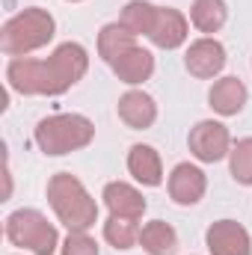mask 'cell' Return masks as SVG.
I'll return each instance as SVG.
<instances>
[{
	"mask_svg": "<svg viewBox=\"0 0 252 255\" xmlns=\"http://www.w3.org/2000/svg\"><path fill=\"white\" fill-rule=\"evenodd\" d=\"M89 71V54L80 42H63L48 60L12 57L6 65V83L18 95H63Z\"/></svg>",
	"mask_w": 252,
	"mask_h": 255,
	"instance_id": "1",
	"label": "cell"
},
{
	"mask_svg": "<svg viewBox=\"0 0 252 255\" xmlns=\"http://www.w3.org/2000/svg\"><path fill=\"white\" fill-rule=\"evenodd\" d=\"M57 36V21L42 6H27L15 12L0 27V51L6 57H30L33 51H42Z\"/></svg>",
	"mask_w": 252,
	"mask_h": 255,
	"instance_id": "2",
	"label": "cell"
},
{
	"mask_svg": "<svg viewBox=\"0 0 252 255\" xmlns=\"http://www.w3.org/2000/svg\"><path fill=\"white\" fill-rule=\"evenodd\" d=\"M48 202L68 232H89L98 223V202L71 172H57L48 181Z\"/></svg>",
	"mask_w": 252,
	"mask_h": 255,
	"instance_id": "3",
	"label": "cell"
},
{
	"mask_svg": "<svg viewBox=\"0 0 252 255\" xmlns=\"http://www.w3.org/2000/svg\"><path fill=\"white\" fill-rule=\"evenodd\" d=\"M33 139L39 151H45L48 157H63V154L86 148L95 139V125L80 113H57L36 125Z\"/></svg>",
	"mask_w": 252,
	"mask_h": 255,
	"instance_id": "4",
	"label": "cell"
},
{
	"mask_svg": "<svg viewBox=\"0 0 252 255\" xmlns=\"http://www.w3.org/2000/svg\"><path fill=\"white\" fill-rule=\"evenodd\" d=\"M3 235L12 247L30 250L33 255H54L60 244V232L57 226L36 208H18L6 217L3 223Z\"/></svg>",
	"mask_w": 252,
	"mask_h": 255,
	"instance_id": "5",
	"label": "cell"
},
{
	"mask_svg": "<svg viewBox=\"0 0 252 255\" xmlns=\"http://www.w3.org/2000/svg\"><path fill=\"white\" fill-rule=\"evenodd\" d=\"M190 154L199 160V163H217L223 157H229L232 151V133L229 128L217 119H202L190 128L187 136Z\"/></svg>",
	"mask_w": 252,
	"mask_h": 255,
	"instance_id": "6",
	"label": "cell"
},
{
	"mask_svg": "<svg viewBox=\"0 0 252 255\" xmlns=\"http://www.w3.org/2000/svg\"><path fill=\"white\" fill-rule=\"evenodd\" d=\"M226 48H223V42H217L214 36H202V39H196V42H190L187 54H184V65H187V71L193 77H199V80H211V77H217L223 68H226Z\"/></svg>",
	"mask_w": 252,
	"mask_h": 255,
	"instance_id": "7",
	"label": "cell"
},
{
	"mask_svg": "<svg viewBox=\"0 0 252 255\" xmlns=\"http://www.w3.org/2000/svg\"><path fill=\"white\" fill-rule=\"evenodd\" d=\"M205 244L211 255H252L250 232L235 220H217L205 232Z\"/></svg>",
	"mask_w": 252,
	"mask_h": 255,
	"instance_id": "8",
	"label": "cell"
},
{
	"mask_svg": "<svg viewBox=\"0 0 252 255\" xmlns=\"http://www.w3.org/2000/svg\"><path fill=\"white\" fill-rule=\"evenodd\" d=\"M187 36H190L187 15L172 9V6H157V18H154V27L148 33V42L160 51H175L187 42Z\"/></svg>",
	"mask_w": 252,
	"mask_h": 255,
	"instance_id": "9",
	"label": "cell"
},
{
	"mask_svg": "<svg viewBox=\"0 0 252 255\" xmlns=\"http://www.w3.org/2000/svg\"><path fill=\"white\" fill-rule=\"evenodd\" d=\"M169 196L175 205H199L208 193V175L196 166V163H178L172 172H169Z\"/></svg>",
	"mask_w": 252,
	"mask_h": 255,
	"instance_id": "10",
	"label": "cell"
},
{
	"mask_svg": "<svg viewBox=\"0 0 252 255\" xmlns=\"http://www.w3.org/2000/svg\"><path fill=\"white\" fill-rule=\"evenodd\" d=\"M247 101H250L247 83H244L241 77H232V74L214 80V86H211V92H208L211 110H214L217 116H226V119H229V116H238V113L247 107Z\"/></svg>",
	"mask_w": 252,
	"mask_h": 255,
	"instance_id": "11",
	"label": "cell"
},
{
	"mask_svg": "<svg viewBox=\"0 0 252 255\" xmlns=\"http://www.w3.org/2000/svg\"><path fill=\"white\" fill-rule=\"evenodd\" d=\"M116 110H119V119L130 130H145V128H151L157 122V104L142 89H127L125 95L119 98Z\"/></svg>",
	"mask_w": 252,
	"mask_h": 255,
	"instance_id": "12",
	"label": "cell"
},
{
	"mask_svg": "<svg viewBox=\"0 0 252 255\" xmlns=\"http://www.w3.org/2000/svg\"><path fill=\"white\" fill-rule=\"evenodd\" d=\"M101 199H104L110 217L142 220V214H145V199H142V193L136 190L133 184H127V181H110V184L104 187V193H101Z\"/></svg>",
	"mask_w": 252,
	"mask_h": 255,
	"instance_id": "13",
	"label": "cell"
},
{
	"mask_svg": "<svg viewBox=\"0 0 252 255\" xmlns=\"http://www.w3.org/2000/svg\"><path fill=\"white\" fill-rule=\"evenodd\" d=\"M127 172L142 187H160L163 184V163H160L157 148H151L145 142L130 145V151H127Z\"/></svg>",
	"mask_w": 252,
	"mask_h": 255,
	"instance_id": "14",
	"label": "cell"
},
{
	"mask_svg": "<svg viewBox=\"0 0 252 255\" xmlns=\"http://www.w3.org/2000/svg\"><path fill=\"white\" fill-rule=\"evenodd\" d=\"M110 68H113V74H116L122 83L139 86V83H145V80L154 74V57H151V51L133 45V48L125 51L116 63H110Z\"/></svg>",
	"mask_w": 252,
	"mask_h": 255,
	"instance_id": "15",
	"label": "cell"
},
{
	"mask_svg": "<svg viewBox=\"0 0 252 255\" xmlns=\"http://www.w3.org/2000/svg\"><path fill=\"white\" fill-rule=\"evenodd\" d=\"M139 247L145 255H175L178 253V232L163 220H151L139 229Z\"/></svg>",
	"mask_w": 252,
	"mask_h": 255,
	"instance_id": "16",
	"label": "cell"
},
{
	"mask_svg": "<svg viewBox=\"0 0 252 255\" xmlns=\"http://www.w3.org/2000/svg\"><path fill=\"white\" fill-rule=\"evenodd\" d=\"M229 21V6L226 0H193L190 6V24L205 33V36H214L226 27Z\"/></svg>",
	"mask_w": 252,
	"mask_h": 255,
	"instance_id": "17",
	"label": "cell"
},
{
	"mask_svg": "<svg viewBox=\"0 0 252 255\" xmlns=\"http://www.w3.org/2000/svg\"><path fill=\"white\" fill-rule=\"evenodd\" d=\"M133 45H136V36L127 33L119 21L104 24L101 33H98V57H101L104 63H116V60H119L125 51H130Z\"/></svg>",
	"mask_w": 252,
	"mask_h": 255,
	"instance_id": "18",
	"label": "cell"
},
{
	"mask_svg": "<svg viewBox=\"0 0 252 255\" xmlns=\"http://www.w3.org/2000/svg\"><path fill=\"white\" fill-rule=\"evenodd\" d=\"M154 18H157V6L154 3H148V0H127L122 15H119V24L133 36H148L151 27H154Z\"/></svg>",
	"mask_w": 252,
	"mask_h": 255,
	"instance_id": "19",
	"label": "cell"
},
{
	"mask_svg": "<svg viewBox=\"0 0 252 255\" xmlns=\"http://www.w3.org/2000/svg\"><path fill=\"white\" fill-rule=\"evenodd\" d=\"M139 220H127V217H110L104 223V241L113 250H133L139 244Z\"/></svg>",
	"mask_w": 252,
	"mask_h": 255,
	"instance_id": "20",
	"label": "cell"
},
{
	"mask_svg": "<svg viewBox=\"0 0 252 255\" xmlns=\"http://www.w3.org/2000/svg\"><path fill=\"white\" fill-rule=\"evenodd\" d=\"M229 169L232 178L244 187H252V136H244L229 151Z\"/></svg>",
	"mask_w": 252,
	"mask_h": 255,
	"instance_id": "21",
	"label": "cell"
},
{
	"mask_svg": "<svg viewBox=\"0 0 252 255\" xmlns=\"http://www.w3.org/2000/svg\"><path fill=\"white\" fill-rule=\"evenodd\" d=\"M60 255H101V250L89 232H68V238L60 247Z\"/></svg>",
	"mask_w": 252,
	"mask_h": 255,
	"instance_id": "22",
	"label": "cell"
},
{
	"mask_svg": "<svg viewBox=\"0 0 252 255\" xmlns=\"http://www.w3.org/2000/svg\"><path fill=\"white\" fill-rule=\"evenodd\" d=\"M68 3H83V0H68Z\"/></svg>",
	"mask_w": 252,
	"mask_h": 255,
	"instance_id": "23",
	"label": "cell"
}]
</instances>
